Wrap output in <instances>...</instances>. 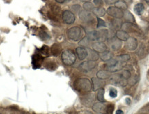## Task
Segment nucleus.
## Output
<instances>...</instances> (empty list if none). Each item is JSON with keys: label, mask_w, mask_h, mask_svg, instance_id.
I'll return each mask as SVG.
<instances>
[{"label": "nucleus", "mask_w": 149, "mask_h": 114, "mask_svg": "<svg viewBox=\"0 0 149 114\" xmlns=\"http://www.w3.org/2000/svg\"><path fill=\"white\" fill-rule=\"evenodd\" d=\"M116 37L121 41H126L129 38V35L124 31H117L116 32Z\"/></svg>", "instance_id": "6ab92c4d"}, {"label": "nucleus", "mask_w": 149, "mask_h": 114, "mask_svg": "<svg viewBox=\"0 0 149 114\" xmlns=\"http://www.w3.org/2000/svg\"><path fill=\"white\" fill-rule=\"evenodd\" d=\"M40 37L41 38L43 39L44 40H48V39L50 38V36L48 35L47 33H46V32H41L40 33Z\"/></svg>", "instance_id": "79ce46f5"}, {"label": "nucleus", "mask_w": 149, "mask_h": 114, "mask_svg": "<svg viewBox=\"0 0 149 114\" xmlns=\"http://www.w3.org/2000/svg\"><path fill=\"white\" fill-rule=\"evenodd\" d=\"M108 35H109V32L107 30L102 29L99 31V41L100 42H104L107 39Z\"/></svg>", "instance_id": "a878e982"}, {"label": "nucleus", "mask_w": 149, "mask_h": 114, "mask_svg": "<svg viewBox=\"0 0 149 114\" xmlns=\"http://www.w3.org/2000/svg\"><path fill=\"white\" fill-rule=\"evenodd\" d=\"M52 10H53V12L55 15H58V14L60 13L61 8H60V7L58 6L54 5V6H52Z\"/></svg>", "instance_id": "ea45409f"}, {"label": "nucleus", "mask_w": 149, "mask_h": 114, "mask_svg": "<svg viewBox=\"0 0 149 114\" xmlns=\"http://www.w3.org/2000/svg\"><path fill=\"white\" fill-rule=\"evenodd\" d=\"M115 6L117 7L118 8L121 9L122 10H128V4L124 1H117L116 3H115Z\"/></svg>", "instance_id": "cd10ccee"}, {"label": "nucleus", "mask_w": 149, "mask_h": 114, "mask_svg": "<svg viewBox=\"0 0 149 114\" xmlns=\"http://www.w3.org/2000/svg\"><path fill=\"white\" fill-rule=\"evenodd\" d=\"M97 64L95 61L93 60H88L85 61L80 64V68L82 70L86 71H90L94 68H95Z\"/></svg>", "instance_id": "6e6552de"}, {"label": "nucleus", "mask_w": 149, "mask_h": 114, "mask_svg": "<svg viewBox=\"0 0 149 114\" xmlns=\"http://www.w3.org/2000/svg\"><path fill=\"white\" fill-rule=\"evenodd\" d=\"M93 49L98 53H102L107 49V46L103 42H94L92 45Z\"/></svg>", "instance_id": "9b49d317"}, {"label": "nucleus", "mask_w": 149, "mask_h": 114, "mask_svg": "<svg viewBox=\"0 0 149 114\" xmlns=\"http://www.w3.org/2000/svg\"><path fill=\"white\" fill-rule=\"evenodd\" d=\"M93 13L95 15H96L98 17H104L106 14V10L104 8L100 6H97L95 8H93Z\"/></svg>", "instance_id": "aec40b11"}, {"label": "nucleus", "mask_w": 149, "mask_h": 114, "mask_svg": "<svg viewBox=\"0 0 149 114\" xmlns=\"http://www.w3.org/2000/svg\"><path fill=\"white\" fill-rule=\"evenodd\" d=\"M62 19L64 23L67 24H72L75 21V16L72 11L64 10L62 13Z\"/></svg>", "instance_id": "39448f33"}, {"label": "nucleus", "mask_w": 149, "mask_h": 114, "mask_svg": "<svg viewBox=\"0 0 149 114\" xmlns=\"http://www.w3.org/2000/svg\"><path fill=\"white\" fill-rule=\"evenodd\" d=\"M70 8H71L72 10V12L73 13H79L80 11L81 10V6L79 5V4H74L71 6V7H70Z\"/></svg>", "instance_id": "f704fd0d"}, {"label": "nucleus", "mask_w": 149, "mask_h": 114, "mask_svg": "<svg viewBox=\"0 0 149 114\" xmlns=\"http://www.w3.org/2000/svg\"><path fill=\"white\" fill-rule=\"evenodd\" d=\"M116 20H111V23H110V26L111 27L115 29H120V27H122V22H121L120 20H117V18H115Z\"/></svg>", "instance_id": "c85d7f7f"}, {"label": "nucleus", "mask_w": 149, "mask_h": 114, "mask_svg": "<svg viewBox=\"0 0 149 114\" xmlns=\"http://www.w3.org/2000/svg\"><path fill=\"white\" fill-rule=\"evenodd\" d=\"M126 42V48L129 50H135L138 45L137 40L133 37H129Z\"/></svg>", "instance_id": "9d476101"}, {"label": "nucleus", "mask_w": 149, "mask_h": 114, "mask_svg": "<svg viewBox=\"0 0 149 114\" xmlns=\"http://www.w3.org/2000/svg\"><path fill=\"white\" fill-rule=\"evenodd\" d=\"M104 89L103 88H101V89H98V93L97 95V100L100 101V102H105V99H104Z\"/></svg>", "instance_id": "7c9ffc66"}, {"label": "nucleus", "mask_w": 149, "mask_h": 114, "mask_svg": "<svg viewBox=\"0 0 149 114\" xmlns=\"http://www.w3.org/2000/svg\"><path fill=\"white\" fill-rule=\"evenodd\" d=\"M83 30L79 27H74L70 28L67 31L68 38L73 41H77L82 36Z\"/></svg>", "instance_id": "7ed1b4c3"}, {"label": "nucleus", "mask_w": 149, "mask_h": 114, "mask_svg": "<svg viewBox=\"0 0 149 114\" xmlns=\"http://www.w3.org/2000/svg\"><path fill=\"white\" fill-rule=\"evenodd\" d=\"M123 1H125L126 3H130V2H131V0H123Z\"/></svg>", "instance_id": "de8ad7c7"}, {"label": "nucleus", "mask_w": 149, "mask_h": 114, "mask_svg": "<svg viewBox=\"0 0 149 114\" xmlns=\"http://www.w3.org/2000/svg\"><path fill=\"white\" fill-rule=\"evenodd\" d=\"M55 1L59 3H64L67 1V0H55Z\"/></svg>", "instance_id": "a18cd8bd"}, {"label": "nucleus", "mask_w": 149, "mask_h": 114, "mask_svg": "<svg viewBox=\"0 0 149 114\" xmlns=\"http://www.w3.org/2000/svg\"><path fill=\"white\" fill-rule=\"evenodd\" d=\"M76 53L79 57V59L83 60L86 58L87 57V50L84 47H77L76 48Z\"/></svg>", "instance_id": "f3484780"}, {"label": "nucleus", "mask_w": 149, "mask_h": 114, "mask_svg": "<svg viewBox=\"0 0 149 114\" xmlns=\"http://www.w3.org/2000/svg\"><path fill=\"white\" fill-rule=\"evenodd\" d=\"M107 13L110 16L117 19H121L124 17V12L122 10L118 8L116 6H110L107 10Z\"/></svg>", "instance_id": "20e7f679"}, {"label": "nucleus", "mask_w": 149, "mask_h": 114, "mask_svg": "<svg viewBox=\"0 0 149 114\" xmlns=\"http://www.w3.org/2000/svg\"><path fill=\"white\" fill-rule=\"evenodd\" d=\"M87 37L91 41H99V31H90L87 33Z\"/></svg>", "instance_id": "393cba45"}, {"label": "nucleus", "mask_w": 149, "mask_h": 114, "mask_svg": "<svg viewBox=\"0 0 149 114\" xmlns=\"http://www.w3.org/2000/svg\"><path fill=\"white\" fill-rule=\"evenodd\" d=\"M81 101H82L83 104H84V105L87 106H90L91 104H93V102H94L95 96L93 94L86 95V96H84L82 99H81Z\"/></svg>", "instance_id": "2eb2a0df"}, {"label": "nucleus", "mask_w": 149, "mask_h": 114, "mask_svg": "<svg viewBox=\"0 0 149 114\" xmlns=\"http://www.w3.org/2000/svg\"><path fill=\"white\" fill-rule=\"evenodd\" d=\"M93 110L95 112L98 113H104L107 110V106L105 105L104 103H102V102H98V103H95L93 105Z\"/></svg>", "instance_id": "ddd939ff"}, {"label": "nucleus", "mask_w": 149, "mask_h": 114, "mask_svg": "<svg viewBox=\"0 0 149 114\" xmlns=\"http://www.w3.org/2000/svg\"><path fill=\"white\" fill-rule=\"evenodd\" d=\"M87 58L88 60H93V61H97L100 58V55H99L98 52L95 51V50L91 49V48H87Z\"/></svg>", "instance_id": "4468645a"}, {"label": "nucleus", "mask_w": 149, "mask_h": 114, "mask_svg": "<svg viewBox=\"0 0 149 114\" xmlns=\"http://www.w3.org/2000/svg\"><path fill=\"white\" fill-rule=\"evenodd\" d=\"M92 87L93 91H97L98 89H101L104 87V82L101 79L98 78H93L92 79Z\"/></svg>", "instance_id": "f8f14e48"}, {"label": "nucleus", "mask_w": 149, "mask_h": 114, "mask_svg": "<svg viewBox=\"0 0 149 114\" xmlns=\"http://www.w3.org/2000/svg\"><path fill=\"white\" fill-rule=\"evenodd\" d=\"M43 61L42 57H41L40 55H35L33 56L32 63L34 68H39L40 66Z\"/></svg>", "instance_id": "a211bd4d"}, {"label": "nucleus", "mask_w": 149, "mask_h": 114, "mask_svg": "<svg viewBox=\"0 0 149 114\" xmlns=\"http://www.w3.org/2000/svg\"><path fill=\"white\" fill-rule=\"evenodd\" d=\"M134 11L138 15H141L143 14V13L144 12V6L141 3H137L134 6Z\"/></svg>", "instance_id": "b1692460"}, {"label": "nucleus", "mask_w": 149, "mask_h": 114, "mask_svg": "<svg viewBox=\"0 0 149 114\" xmlns=\"http://www.w3.org/2000/svg\"><path fill=\"white\" fill-rule=\"evenodd\" d=\"M74 87L79 92H89L92 89V82L87 78H79L74 83Z\"/></svg>", "instance_id": "f257e3e1"}, {"label": "nucleus", "mask_w": 149, "mask_h": 114, "mask_svg": "<svg viewBox=\"0 0 149 114\" xmlns=\"http://www.w3.org/2000/svg\"><path fill=\"white\" fill-rule=\"evenodd\" d=\"M106 27V22L104 21L103 20H102L101 18L98 17L97 18V28H101V27Z\"/></svg>", "instance_id": "58836bf2"}, {"label": "nucleus", "mask_w": 149, "mask_h": 114, "mask_svg": "<svg viewBox=\"0 0 149 114\" xmlns=\"http://www.w3.org/2000/svg\"><path fill=\"white\" fill-rule=\"evenodd\" d=\"M61 51V46L58 44H55L52 46L51 52L52 54L55 56H57L59 54H60Z\"/></svg>", "instance_id": "bb28decb"}, {"label": "nucleus", "mask_w": 149, "mask_h": 114, "mask_svg": "<svg viewBox=\"0 0 149 114\" xmlns=\"http://www.w3.org/2000/svg\"><path fill=\"white\" fill-rule=\"evenodd\" d=\"M109 96H111L112 98H116V97L117 96V91L116 89H113V88H112V89H110Z\"/></svg>", "instance_id": "4c0bfd02"}, {"label": "nucleus", "mask_w": 149, "mask_h": 114, "mask_svg": "<svg viewBox=\"0 0 149 114\" xmlns=\"http://www.w3.org/2000/svg\"><path fill=\"white\" fill-rule=\"evenodd\" d=\"M122 41H121L120 40H119V39H117V37L116 38L113 37V38H111V40L108 41V43H109V45L111 50H119L120 48H121V47H122Z\"/></svg>", "instance_id": "0eeeda50"}, {"label": "nucleus", "mask_w": 149, "mask_h": 114, "mask_svg": "<svg viewBox=\"0 0 149 114\" xmlns=\"http://www.w3.org/2000/svg\"><path fill=\"white\" fill-rule=\"evenodd\" d=\"M81 1H82V2H87V1H89L90 0H80Z\"/></svg>", "instance_id": "09e8293b"}, {"label": "nucleus", "mask_w": 149, "mask_h": 114, "mask_svg": "<svg viewBox=\"0 0 149 114\" xmlns=\"http://www.w3.org/2000/svg\"><path fill=\"white\" fill-rule=\"evenodd\" d=\"M61 59L64 64L67 66H71L75 62L76 55L72 50H65L61 53Z\"/></svg>", "instance_id": "f03ea898"}, {"label": "nucleus", "mask_w": 149, "mask_h": 114, "mask_svg": "<svg viewBox=\"0 0 149 114\" xmlns=\"http://www.w3.org/2000/svg\"><path fill=\"white\" fill-rule=\"evenodd\" d=\"M41 54H42V55L44 56L48 55V54H49V48H48V46H43L42 49H41Z\"/></svg>", "instance_id": "e433bc0d"}, {"label": "nucleus", "mask_w": 149, "mask_h": 114, "mask_svg": "<svg viewBox=\"0 0 149 114\" xmlns=\"http://www.w3.org/2000/svg\"><path fill=\"white\" fill-rule=\"evenodd\" d=\"M79 17L81 21L85 22H88L92 21L93 20V15L90 11H87L86 10H81L79 13Z\"/></svg>", "instance_id": "1a4fd4ad"}, {"label": "nucleus", "mask_w": 149, "mask_h": 114, "mask_svg": "<svg viewBox=\"0 0 149 114\" xmlns=\"http://www.w3.org/2000/svg\"><path fill=\"white\" fill-rule=\"evenodd\" d=\"M122 29L123 31H126V32L128 33H133V32H137L138 31V27L137 26L133 24V23L131 22H125V23L122 24Z\"/></svg>", "instance_id": "423d86ee"}, {"label": "nucleus", "mask_w": 149, "mask_h": 114, "mask_svg": "<svg viewBox=\"0 0 149 114\" xmlns=\"http://www.w3.org/2000/svg\"><path fill=\"white\" fill-rule=\"evenodd\" d=\"M117 1H119V0H104L105 3H107V4H108V5L113 4V3H116Z\"/></svg>", "instance_id": "c03bdc74"}, {"label": "nucleus", "mask_w": 149, "mask_h": 114, "mask_svg": "<svg viewBox=\"0 0 149 114\" xmlns=\"http://www.w3.org/2000/svg\"><path fill=\"white\" fill-rule=\"evenodd\" d=\"M90 40L88 38V37H86L82 39L81 41L79 42V45L82 46L83 47H86L89 45V42H90Z\"/></svg>", "instance_id": "c9c22d12"}, {"label": "nucleus", "mask_w": 149, "mask_h": 114, "mask_svg": "<svg viewBox=\"0 0 149 114\" xmlns=\"http://www.w3.org/2000/svg\"><path fill=\"white\" fill-rule=\"evenodd\" d=\"M100 57L102 61L108 62V61H109L111 59H112V57H113V55H112V53L110 51L105 50V51L101 53Z\"/></svg>", "instance_id": "4be33fe9"}, {"label": "nucleus", "mask_w": 149, "mask_h": 114, "mask_svg": "<svg viewBox=\"0 0 149 114\" xmlns=\"http://www.w3.org/2000/svg\"><path fill=\"white\" fill-rule=\"evenodd\" d=\"M113 109H114V106L113 104H109V105L107 106V110H106V112L107 113H112L113 112Z\"/></svg>", "instance_id": "a19ab883"}, {"label": "nucleus", "mask_w": 149, "mask_h": 114, "mask_svg": "<svg viewBox=\"0 0 149 114\" xmlns=\"http://www.w3.org/2000/svg\"><path fill=\"white\" fill-rule=\"evenodd\" d=\"M119 75H120V76L122 78V79H124L126 80L129 79V78H130V76H131V73H130V72L128 70L123 71L121 72Z\"/></svg>", "instance_id": "2f4dec72"}, {"label": "nucleus", "mask_w": 149, "mask_h": 114, "mask_svg": "<svg viewBox=\"0 0 149 114\" xmlns=\"http://www.w3.org/2000/svg\"><path fill=\"white\" fill-rule=\"evenodd\" d=\"M123 68V63L117 60V62L115 63V64L112 65V66H107V71H109V72L111 73H114V72H117L119 71L122 70Z\"/></svg>", "instance_id": "dca6fc26"}, {"label": "nucleus", "mask_w": 149, "mask_h": 114, "mask_svg": "<svg viewBox=\"0 0 149 114\" xmlns=\"http://www.w3.org/2000/svg\"><path fill=\"white\" fill-rule=\"evenodd\" d=\"M124 112H123L122 110H117V111H116V113H123Z\"/></svg>", "instance_id": "49530a36"}, {"label": "nucleus", "mask_w": 149, "mask_h": 114, "mask_svg": "<svg viewBox=\"0 0 149 114\" xmlns=\"http://www.w3.org/2000/svg\"><path fill=\"white\" fill-rule=\"evenodd\" d=\"M145 1H146V3H147V4L149 5V0H144Z\"/></svg>", "instance_id": "8fccbe9b"}, {"label": "nucleus", "mask_w": 149, "mask_h": 114, "mask_svg": "<svg viewBox=\"0 0 149 114\" xmlns=\"http://www.w3.org/2000/svg\"><path fill=\"white\" fill-rule=\"evenodd\" d=\"M139 77L137 75H135V76H134L133 77H131L130 76V78H129V81H128V84L130 86H133L135 85V84L137 83V82L139 81Z\"/></svg>", "instance_id": "473e14b6"}, {"label": "nucleus", "mask_w": 149, "mask_h": 114, "mask_svg": "<svg viewBox=\"0 0 149 114\" xmlns=\"http://www.w3.org/2000/svg\"><path fill=\"white\" fill-rule=\"evenodd\" d=\"M71 1V0H67V1Z\"/></svg>", "instance_id": "3c124183"}, {"label": "nucleus", "mask_w": 149, "mask_h": 114, "mask_svg": "<svg viewBox=\"0 0 149 114\" xmlns=\"http://www.w3.org/2000/svg\"><path fill=\"white\" fill-rule=\"evenodd\" d=\"M93 3L96 6H101L103 5V0H93Z\"/></svg>", "instance_id": "37998d69"}, {"label": "nucleus", "mask_w": 149, "mask_h": 114, "mask_svg": "<svg viewBox=\"0 0 149 114\" xmlns=\"http://www.w3.org/2000/svg\"><path fill=\"white\" fill-rule=\"evenodd\" d=\"M130 59V57L128 54H123V55H120L117 56L116 58V59H117V60L121 62L122 63L126 62H128Z\"/></svg>", "instance_id": "c756f323"}, {"label": "nucleus", "mask_w": 149, "mask_h": 114, "mask_svg": "<svg viewBox=\"0 0 149 114\" xmlns=\"http://www.w3.org/2000/svg\"><path fill=\"white\" fill-rule=\"evenodd\" d=\"M125 12L124 13V17L126 21L128 22H131V23H135V19L133 15V14L128 10H124Z\"/></svg>", "instance_id": "5701e85b"}, {"label": "nucleus", "mask_w": 149, "mask_h": 114, "mask_svg": "<svg viewBox=\"0 0 149 114\" xmlns=\"http://www.w3.org/2000/svg\"><path fill=\"white\" fill-rule=\"evenodd\" d=\"M111 76V72L109 71H99L97 73V77L101 80H106L109 78Z\"/></svg>", "instance_id": "412c9836"}, {"label": "nucleus", "mask_w": 149, "mask_h": 114, "mask_svg": "<svg viewBox=\"0 0 149 114\" xmlns=\"http://www.w3.org/2000/svg\"><path fill=\"white\" fill-rule=\"evenodd\" d=\"M83 7H84V10H87V11L93 10V8H95L94 5H93L91 2H90V1L84 2V5H83Z\"/></svg>", "instance_id": "72a5a7b5"}]
</instances>
